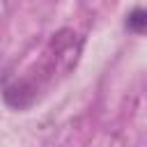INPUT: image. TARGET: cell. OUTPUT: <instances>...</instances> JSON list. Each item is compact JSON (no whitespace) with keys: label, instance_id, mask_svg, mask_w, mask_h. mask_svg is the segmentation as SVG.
I'll return each instance as SVG.
<instances>
[{"label":"cell","instance_id":"6da1fadb","mask_svg":"<svg viewBox=\"0 0 147 147\" xmlns=\"http://www.w3.org/2000/svg\"><path fill=\"white\" fill-rule=\"evenodd\" d=\"M85 39L71 30L62 28L51 34L39 55L21 71L5 74L0 83V94L5 103L14 110H25L39 103L53 87H57L78 64Z\"/></svg>","mask_w":147,"mask_h":147},{"label":"cell","instance_id":"7a4b0ae2","mask_svg":"<svg viewBox=\"0 0 147 147\" xmlns=\"http://www.w3.org/2000/svg\"><path fill=\"white\" fill-rule=\"evenodd\" d=\"M145 25H147V14L142 7H136L126 14V30L129 32H136V34H142L145 32Z\"/></svg>","mask_w":147,"mask_h":147}]
</instances>
